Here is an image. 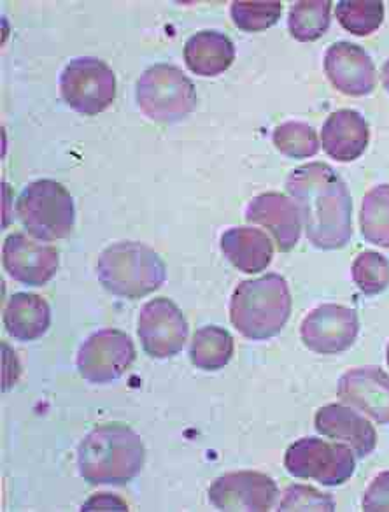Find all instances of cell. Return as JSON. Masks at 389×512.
<instances>
[{"label":"cell","mask_w":389,"mask_h":512,"mask_svg":"<svg viewBox=\"0 0 389 512\" xmlns=\"http://www.w3.org/2000/svg\"><path fill=\"white\" fill-rule=\"evenodd\" d=\"M286 192L302 216L314 248H344L353 235V199L346 181L323 162L300 165L286 179Z\"/></svg>","instance_id":"6da1fadb"},{"label":"cell","mask_w":389,"mask_h":512,"mask_svg":"<svg viewBox=\"0 0 389 512\" xmlns=\"http://www.w3.org/2000/svg\"><path fill=\"white\" fill-rule=\"evenodd\" d=\"M146 449L139 434L121 423L93 428L78 448V469L86 483L123 486L141 474Z\"/></svg>","instance_id":"7a4b0ae2"},{"label":"cell","mask_w":389,"mask_h":512,"mask_svg":"<svg viewBox=\"0 0 389 512\" xmlns=\"http://www.w3.org/2000/svg\"><path fill=\"white\" fill-rule=\"evenodd\" d=\"M290 314V286L274 272L242 281L230 300V321L249 341H269L281 334Z\"/></svg>","instance_id":"3957f363"},{"label":"cell","mask_w":389,"mask_h":512,"mask_svg":"<svg viewBox=\"0 0 389 512\" xmlns=\"http://www.w3.org/2000/svg\"><path fill=\"white\" fill-rule=\"evenodd\" d=\"M97 278L116 297L142 299L162 288L167 267L160 255L142 242H114L100 253Z\"/></svg>","instance_id":"277c9868"},{"label":"cell","mask_w":389,"mask_h":512,"mask_svg":"<svg viewBox=\"0 0 389 512\" xmlns=\"http://www.w3.org/2000/svg\"><path fill=\"white\" fill-rule=\"evenodd\" d=\"M16 214L37 241H60L71 234L76 207L71 193L53 179H37L25 186L16 202Z\"/></svg>","instance_id":"5b68a950"},{"label":"cell","mask_w":389,"mask_h":512,"mask_svg":"<svg viewBox=\"0 0 389 512\" xmlns=\"http://www.w3.org/2000/svg\"><path fill=\"white\" fill-rule=\"evenodd\" d=\"M135 99L149 120L176 123L195 111L197 90L176 65L155 64L142 72Z\"/></svg>","instance_id":"8992f818"},{"label":"cell","mask_w":389,"mask_h":512,"mask_svg":"<svg viewBox=\"0 0 389 512\" xmlns=\"http://www.w3.org/2000/svg\"><path fill=\"white\" fill-rule=\"evenodd\" d=\"M284 467L298 479H312L323 486H340L353 476L356 460L347 444L304 437L286 449Z\"/></svg>","instance_id":"52a82bcc"},{"label":"cell","mask_w":389,"mask_h":512,"mask_svg":"<svg viewBox=\"0 0 389 512\" xmlns=\"http://www.w3.org/2000/svg\"><path fill=\"white\" fill-rule=\"evenodd\" d=\"M60 95L83 116L104 113L116 97L113 69L99 58H74L60 76Z\"/></svg>","instance_id":"ba28073f"},{"label":"cell","mask_w":389,"mask_h":512,"mask_svg":"<svg viewBox=\"0 0 389 512\" xmlns=\"http://www.w3.org/2000/svg\"><path fill=\"white\" fill-rule=\"evenodd\" d=\"M134 341L118 328H104L90 335L79 348L78 370L92 384L120 379L135 362Z\"/></svg>","instance_id":"9c48e42d"},{"label":"cell","mask_w":389,"mask_h":512,"mask_svg":"<svg viewBox=\"0 0 389 512\" xmlns=\"http://www.w3.org/2000/svg\"><path fill=\"white\" fill-rule=\"evenodd\" d=\"M188 321L183 311L165 297L151 299L139 314V339L151 358L165 360L179 355L188 341Z\"/></svg>","instance_id":"30bf717a"},{"label":"cell","mask_w":389,"mask_h":512,"mask_svg":"<svg viewBox=\"0 0 389 512\" xmlns=\"http://www.w3.org/2000/svg\"><path fill=\"white\" fill-rule=\"evenodd\" d=\"M360 334V318L351 307L323 304L302 321L300 337L318 355H340L353 346Z\"/></svg>","instance_id":"8fae6325"},{"label":"cell","mask_w":389,"mask_h":512,"mask_svg":"<svg viewBox=\"0 0 389 512\" xmlns=\"http://www.w3.org/2000/svg\"><path fill=\"white\" fill-rule=\"evenodd\" d=\"M207 495L218 511L267 512L276 507L279 488L267 474L242 470L214 479Z\"/></svg>","instance_id":"7c38bea8"},{"label":"cell","mask_w":389,"mask_h":512,"mask_svg":"<svg viewBox=\"0 0 389 512\" xmlns=\"http://www.w3.org/2000/svg\"><path fill=\"white\" fill-rule=\"evenodd\" d=\"M2 264L11 279L25 286H44L55 278L60 264L57 248L16 232L2 246Z\"/></svg>","instance_id":"4fadbf2b"},{"label":"cell","mask_w":389,"mask_h":512,"mask_svg":"<svg viewBox=\"0 0 389 512\" xmlns=\"http://www.w3.org/2000/svg\"><path fill=\"white\" fill-rule=\"evenodd\" d=\"M337 397L375 423L389 425V374L379 367L347 370L337 384Z\"/></svg>","instance_id":"5bb4252c"},{"label":"cell","mask_w":389,"mask_h":512,"mask_svg":"<svg viewBox=\"0 0 389 512\" xmlns=\"http://www.w3.org/2000/svg\"><path fill=\"white\" fill-rule=\"evenodd\" d=\"M326 78L335 90L349 97H365L374 92L375 65L361 46L340 41L325 53Z\"/></svg>","instance_id":"9a60e30c"},{"label":"cell","mask_w":389,"mask_h":512,"mask_svg":"<svg viewBox=\"0 0 389 512\" xmlns=\"http://www.w3.org/2000/svg\"><path fill=\"white\" fill-rule=\"evenodd\" d=\"M246 220L267 228L276 239L277 249L288 253L297 246L302 234V216L295 202L283 193L256 195L246 211Z\"/></svg>","instance_id":"2e32d148"},{"label":"cell","mask_w":389,"mask_h":512,"mask_svg":"<svg viewBox=\"0 0 389 512\" xmlns=\"http://www.w3.org/2000/svg\"><path fill=\"white\" fill-rule=\"evenodd\" d=\"M314 428L323 437L347 444L358 458H367L377 446L372 423L342 404L321 407L314 416Z\"/></svg>","instance_id":"e0dca14e"},{"label":"cell","mask_w":389,"mask_h":512,"mask_svg":"<svg viewBox=\"0 0 389 512\" xmlns=\"http://www.w3.org/2000/svg\"><path fill=\"white\" fill-rule=\"evenodd\" d=\"M370 141L368 123L354 109H339L326 118L321 144L328 157L337 162H354L367 150Z\"/></svg>","instance_id":"ac0fdd59"},{"label":"cell","mask_w":389,"mask_h":512,"mask_svg":"<svg viewBox=\"0 0 389 512\" xmlns=\"http://www.w3.org/2000/svg\"><path fill=\"white\" fill-rule=\"evenodd\" d=\"M235 46L218 30H200L184 44V62L193 74L216 78L234 64Z\"/></svg>","instance_id":"d6986e66"},{"label":"cell","mask_w":389,"mask_h":512,"mask_svg":"<svg viewBox=\"0 0 389 512\" xmlns=\"http://www.w3.org/2000/svg\"><path fill=\"white\" fill-rule=\"evenodd\" d=\"M221 251L237 271L256 274L269 267L274 244L269 235L258 228L235 227L221 235Z\"/></svg>","instance_id":"ffe728a7"},{"label":"cell","mask_w":389,"mask_h":512,"mask_svg":"<svg viewBox=\"0 0 389 512\" xmlns=\"http://www.w3.org/2000/svg\"><path fill=\"white\" fill-rule=\"evenodd\" d=\"M50 325V304L36 293H15L4 309V327L16 341H36Z\"/></svg>","instance_id":"44dd1931"},{"label":"cell","mask_w":389,"mask_h":512,"mask_svg":"<svg viewBox=\"0 0 389 512\" xmlns=\"http://www.w3.org/2000/svg\"><path fill=\"white\" fill-rule=\"evenodd\" d=\"M234 353V337L225 328L209 325L199 328L193 335L190 360L197 369L206 372L225 369Z\"/></svg>","instance_id":"7402d4cb"},{"label":"cell","mask_w":389,"mask_h":512,"mask_svg":"<svg viewBox=\"0 0 389 512\" xmlns=\"http://www.w3.org/2000/svg\"><path fill=\"white\" fill-rule=\"evenodd\" d=\"M332 23L330 0H300L290 11L288 27L300 43H312L325 36Z\"/></svg>","instance_id":"603a6c76"},{"label":"cell","mask_w":389,"mask_h":512,"mask_svg":"<svg viewBox=\"0 0 389 512\" xmlns=\"http://www.w3.org/2000/svg\"><path fill=\"white\" fill-rule=\"evenodd\" d=\"M360 228L365 241L389 249V185L375 186L363 197Z\"/></svg>","instance_id":"cb8c5ba5"},{"label":"cell","mask_w":389,"mask_h":512,"mask_svg":"<svg viewBox=\"0 0 389 512\" xmlns=\"http://www.w3.org/2000/svg\"><path fill=\"white\" fill-rule=\"evenodd\" d=\"M272 139L277 150L293 160L314 157L319 150L316 130L304 121H286L274 130Z\"/></svg>","instance_id":"d4e9b609"},{"label":"cell","mask_w":389,"mask_h":512,"mask_svg":"<svg viewBox=\"0 0 389 512\" xmlns=\"http://www.w3.org/2000/svg\"><path fill=\"white\" fill-rule=\"evenodd\" d=\"M335 16L347 32H351L354 36H370L382 25L384 4L340 0L335 8Z\"/></svg>","instance_id":"484cf974"},{"label":"cell","mask_w":389,"mask_h":512,"mask_svg":"<svg viewBox=\"0 0 389 512\" xmlns=\"http://www.w3.org/2000/svg\"><path fill=\"white\" fill-rule=\"evenodd\" d=\"M351 276L354 285L360 288L361 293L367 297H374L388 290L389 286V260L381 253L363 251L354 258L351 265Z\"/></svg>","instance_id":"4316f807"},{"label":"cell","mask_w":389,"mask_h":512,"mask_svg":"<svg viewBox=\"0 0 389 512\" xmlns=\"http://www.w3.org/2000/svg\"><path fill=\"white\" fill-rule=\"evenodd\" d=\"M283 15L281 2H234L230 16L242 32H263L274 27Z\"/></svg>","instance_id":"83f0119b"},{"label":"cell","mask_w":389,"mask_h":512,"mask_svg":"<svg viewBox=\"0 0 389 512\" xmlns=\"http://www.w3.org/2000/svg\"><path fill=\"white\" fill-rule=\"evenodd\" d=\"M277 511H335V500L312 486L291 484L284 490Z\"/></svg>","instance_id":"f1b7e54d"},{"label":"cell","mask_w":389,"mask_h":512,"mask_svg":"<svg viewBox=\"0 0 389 512\" xmlns=\"http://www.w3.org/2000/svg\"><path fill=\"white\" fill-rule=\"evenodd\" d=\"M361 505H363V511L389 512V470L381 472L370 483Z\"/></svg>","instance_id":"f546056e"},{"label":"cell","mask_w":389,"mask_h":512,"mask_svg":"<svg viewBox=\"0 0 389 512\" xmlns=\"http://www.w3.org/2000/svg\"><path fill=\"white\" fill-rule=\"evenodd\" d=\"M81 511H128V504L114 493H97L86 500Z\"/></svg>","instance_id":"4dcf8cb0"},{"label":"cell","mask_w":389,"mask_h":512,"mask_svg":"<svg viewBox=\"0 0 389 512\" xmlns=\"http://www.w3.org/2000/svg\"><path fill=\"white\" fill-rule=\"evenodd\" d=\"M382 86L386 88V92H389V58L384 62L381 69Z\"/></svg>","instance_id":"1f68e13d"},{"label":"cell","mask_w":389,"mask_h":512,"mask_svg":"<svg viewBox=\"0 0 389 512\" xmlns=\"http://www.w3.org/2000/svg\"><path fill=\"white\" fill-rule=\"evenodd\" d=\"M388 365H389V346H388Z\"/></svg>","instance_id":"d6a6232c"}]
</instances>
